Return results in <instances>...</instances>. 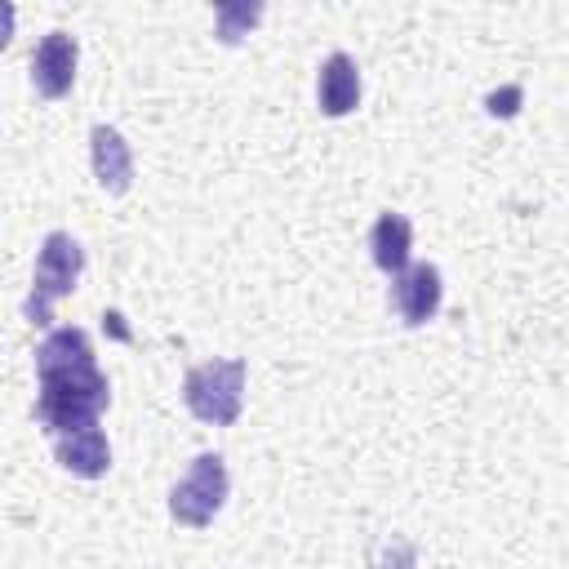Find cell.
<instances>
[{
  "label": "cell",
  "instance_id": "4",
  "mask_svg": "<svg viewBox=\"0 0 569 569\" xmlns=\"http://www.w3.org/2000/svg\"><path fill=\"white\" fill-rule=\"evenodd\" d=\"M227 493H231V476H227L222 453H200L191 458L187 476L169 489V516L187 529H204L222 511Z\"/></svg>",
  "mask_w": 569,
  "mask_h": 569
},
{
  "label": "cell",
  "instance_id": "5",
  "mask_svg": "<svg viewBox=\"0 0 569 569\" xmlns=\"http://www.w3.org/2000/svg\"><path fill=\"white\" fill-rule=\"evenodd\" d=\"M440 298H445V280H440V267L436 262H405L391 276V311L409 329L436 320Z\"/></svg>",
  "mask_w": 569,
  "mask_h": 569
},
{
  "label": "cell",
  "instance_id": "8",
  "mask_svg": "<svg viewBox=\"0 0 569 569\" xmlns=\"http://www.w3.org/2000/svg\"><path fill=\"white\" fill-rule=\"evenodd\" d=\"M89 160H93V178L107 196H124L133 182V151L124 142V133L116 124H93L89 129Z\"/></svg>",
  "mask_w": 569,
  "mask_h": 569
},
{
  "label": "cell",
  "instance_id": "13",
  "mask_svg": "<svg viewBox=\"0 0 569 569\" xmlns=\"http://www.w3.org/2000/svg\"><path fill=\"white\" fill-rule=\"evenodd\" d=\"M511 102H520V89H507L502 98H498V93H489V111H493V116H498V111H502V116H511V111H516Z\"/></svg>",
  "mask_w": 569,
  "mask_h": 569
},
{
  "label": "cell",
  "instance_id": "2",
  "mask_svg": "<svg viewBox=\"0 0 569 569\" xmlns=\"http://www.w3.org/2000/svg\"><path fill=\"white\" fill-rule=\"evenodd\" d=\"M80 271H84V249H80V240H76L71 231H49V236L40 240L36 271H31V293H27V302H22L27 325L44 329V325L53 320V302L76 289Z\"/></svg>",
  "mask_w": 569,
  "mask_h": 569
},
{
  "label": "cell",
  "instance_id": "6",
  "mask_svg": "<svg viewBox=\"0 0 569 569\" xmlns=\"http://www.w3.org/2000/svg\"><path fill=\"white\" fill-rule=\"evenodd\" d=\"M76 67H80V44L67 31H49L36 53H31V84L40 98H67L76 84Z\"/></svg>",
  "mask_w": 569,
  "mask_h": 569
},
{
  "label": "cell",
  "instance_id": "9",
  "mask_svg": "<svg viewBox=\"0 0 569 569\" xmlns=\"http://www.w3.org/2000/svg\"><path fill=\"white\" fill-rule=\"evenodd\" d=\"M316 107L320 116L338 120V116H351L360 107V71L351 62V53H329L320 62V76H316Z\"/></svg>",
  "mask_w": 569,
  "mask_h": 569
},
{
  "label": "cell",
  "instance_id": "12",
  "mask_svg": "<svg viewBox=\"0 0 569 569\" xmlns=\"http://www.w3.org/2000/svg\"><path fill=\"white\" fill-rule=\"evenodd\" d=\"M13 27H18V9H13V0H0V49H9Z\"/></svg>",
  "mask_w": 569,
  "mask_h": 569
},
{
  "label": "cell",
  "instance_id": "3",
  "mask_svg": "<svg viewBox=\"0 0 569 569\" xmlns=\"http://www.w3.org/2000/svg\"><path fill=\"white\" fill-rule=\"evenodd\" d=\"M182 405L209 427H231L244 409V360H204L182 373Z\"/></svg>",
  "mask_w": 569,
  "mask_h": 569
},
{
  "label": "cell",
  "instance_id": "10",
  "mask_svg": "<svg viewBox=\"0 0 569 569\" xmlns=\"http://www.w3.org/2000/svg\"><path fill=\"white\" fill-rule=\"evenodd\" d=\"M409 249H413V222L405 213H378V222L369 227V253L378 271L396 276L409 262Z\"/></svg>",
  "mask_w": 569,
  "mask_h": 569
},
{
  "label": "cell",
  "instance_id": "7",
  "mask_svg": "<svg viewBox=\"0 0 569 569\" xmlns=\"http://www.w3.org/2000/svg\"><path fill=\"white\" fill-rule=\"evenodd\" d=\"M53 458L62 471L80 476V480H98L111 471V445H107V431L98 422L89 427H76V431H62L53 436Z\"/></svg>",
  "mask_w": 569,
  "mask_h": 569
},
{
  "label": "cell",
  "instance_id": "1",
  "mask_svg": "<svg viewBox=\"0 0 569 569\" xmlns=\"http://www.w3.org/2000/svg\"><path fill=\"white\" fill-rule=\"evenodd\" d=\"M111 382L98 369L93 338L76 325L49 329L36 347V422L49 436L89 427L107 413Z\"/></svg>",
  "mask_w": 569,
  "mask_h": 569
},
{
  "label": "cell",
  "instance_id": "11",
  "mask_svg": "<svg viewBox=\"0 0 569 569\" xmlns=\"http://www.w3.org/2000/svg\"><path fill=\"white\" fill-rule=\"evenodd\" d=\"M213 4V36L222 44H240L249 31H258L267 0H209Z\"/></svg>",
  "mask_w": 569,
  "mask_h": 569
}]
</instances>
